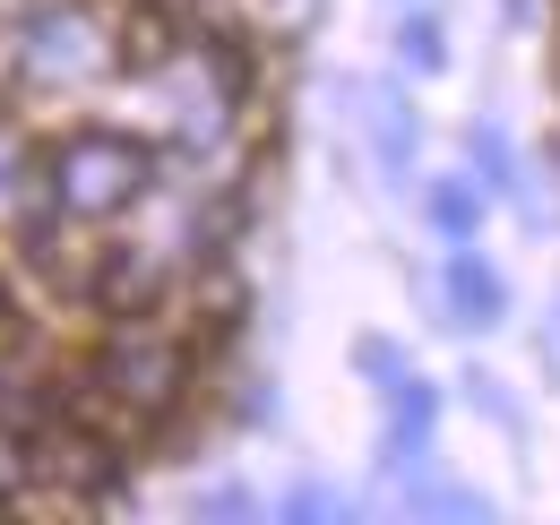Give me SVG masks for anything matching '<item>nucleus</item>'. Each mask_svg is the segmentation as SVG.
<instances>
[{
  "label": "nucleus",
  "instance_id": "f257e3e1",
  "mask_svg": "<svg viewBox=\"0 0 560 525\" xmlns=\"http://www.w3.org/2000/svg\"><path fill=\"white\" fill-rule=\"evenodd\" d=\"M139 190H147V147H130V138H113V130H86L52 155V198H61L70 224H104Z\"/></svg>",
  "mask_w": 560,
  "mask_h": 525
},
{
  "label": "nucleus",
  "instance_id": "f03ea898",
  "mask_svg": "<svg viewBox=\"0 0 560 525\" xmlns=\"http://www.w3.org/2000/svg\"><path fill=\"white\" fill-rule=\"evenodd\" d=\"M182 388H190V362H182L173 336H113V353L95 362V396H104L113 413H130V422L173 413Z\"/></svg>",
  "mask_w": 560,
  "mask_h": 525
},
{
  "label": "nucleus",
  "instance_id": "7ed1b4c3",
  "mask_svg": "<svg viewBox=\"0 0 560 525\" xmlns=\"http://www.w3.org/2000/svg\"><path fill=\"white\" fill-rule=\"evenodd\" d=\"M18 61H26V78H44V86H86L95 69L113 61L104 18H95V9H44V18H26Z\"/></svg>",
  "mask_w": 560,
  "mask_h": 525
},
{
  "label": "nucleus",
  "instance_id": "20e7f679",
  "mask_svg": "<svg viewBox=\"0 0 560 525\" xmlns=\"http://www.w3.org/2000/svg\"><path fill=\"white\" fill-rule=\"evenodd\" d=\"M164 78V113H173V130L182 138H215L224 130V113H233V52H164L155 61Z\"/></svg>",
  "mask_w": 560,
  "mask_h": 525
},
{
  "label": "nucleus",
  "instance_id": "39448f33",
  "mask_svg": "<svg viewBox=\"0 0 560 525\" xmlns=\"http://www.w3.org/2000/svg\"><path fill=\"white\" fill-rule=\"evenodd\" d=\"M422 440H431V388L388 371V474L422 465Z\"/></svg>",
  "mask_w": 560,
  "mask_h": 525
},
{
  "label": "nucleus",
  "instance_id": "423d86ee",
  "mask_svg": "<svg viewBox=\"0 0 560 525\" xmlns=\"http://www.w3.org/2000/svg\"><path fill=\"white\" fill-rule=\"evenodd\" d=\"M362 121H371V147H380V173H415V113H406V95L397 86H371L362 95Z\"/></svg>",
  "mask_w": 560,
  "mask_h": 525
},
{
  "label": "nucleus",
  "instance_id": "0eeeda50",
  "mask_svg": "<svg viewBox=\"0 0 560 525\" xmlns=\"http://www.w3.org/2000/svg\"><path fill=\"white\" fill-rule=\"evenodd\" d=\"M448 302H457V328H491L500 319V276L475 259H457L448 267Z\"/></svg>",
  "mask_w": 560,
  "mask_h": 525
},
{
  "label": "nucleus",
  "instance_id": "6e6552de",
  "mask_svg": "<svg viewBox=\"0 0 560 525\" xmlns=\"http://www.w3.org/2000/svg\"><path fill=\"white\" fill-rule=\"evenodd\" d=\"M406 517H440V525H491L483 500L466 491H431V482H406Z\"/></svg>",
  "mask_w": 560,
  "mask_h": 525
},
{
  "label": "nucleus",
  "instance_id": "1a4fd4ad",
  "mask_svg": "<svg viewBox=\"0 0 560 525\" xmlns=\"http://www.w3.org/2000/svg\"><path fill=\"white\" fill-rule=\"evenodd\" d=\"M52 474H61V482H78V491H95L113 465H104V448H95V440H61V448H52Z\"/></svg>",
  "mask_w": 560,
  "mask_h": 525
},
{
  "label": "nucleus",
  "instance_id": "9d476101",
  "mask_svg": "<svg viewBox=\"0 0 560 525\" xmlns=\"http://www.w3.org/2000/svg\"><path fill=\"white\" fill-rule=\"evenodd\" d=\"M121 52H130L139 69H155L164 52H173V26H164V18L147 9V18H130V35H121Z\"/></svg>",
  "mask_w": 560,
  "mask_h": 525
},
{
  "label": "nucleus",
  "instance_id": "9b49d317",
  "mask_svg": "<svg viewBox=\"0 0 560 525\" xmlns=\"http://www.w3.org/2000/svg\"><path fill=\"white\" fill-rule=\"evenodd\" d=\"M397 52H406V69H440V26H431V18H406V26H397Z\"/></svg>",
  "mask_w": 560,
  "mask_h": 525
},
{
  "label": "nucleus",
  "instance_id": "f8f14e48",
  "mask_svg": "<svg viewBox=\"0 0 560 525\" xmlns=\"http://www.w3.org/2000/svg\"><path fill=\"white\" fill-rule=\"evenodd\" d=\"M26 474H35V457H26V440H18L9 422H0V500H9V491H18Z\"/></svg>",
  "mask_w": 560,
  "mask_h": 525
},
{
  "label": "nucleus",
  "instance_id": "ddd939ff",
  "mask_svg": "<svg viewBox=\"0 0 560 525\" xmlns=\"http://www.w3.org/2000/svg\"><path fill=\"white\" fill-rule=\"evenodd\" d=\"M431 224L440 233H466L475 224V190H431Z\"/></svg>",
  "mask_w": 560,
  "mask_h": 525
},
{
  "label": "nucleus",
  "instance_id": "4468645a",
  "mask_svg": "<svg viewBox=\"0 0 560 525\" xmlns=\"http://www.w3.org/2000/svg\"><path fill=\"white\" fill-rule=\"evenodd\" d=\"M475 164H483L491 190H509V138H500V130H475Z\"/></svg>",
  "mask_w": 560,
  "mask_h": 525
},
{
  "label": "nucleus",
  "instance_id": "2eb2a0df",
  "mask_svg": "<svg viewBox=\"0 0 560 525\" xmlns=\"http://www.w3.org/2000/svg\"><path fill=\"white\" fill-rule=\"evenodd\" d=\"M284 517H293V525H328V517H337V500H328V491H293Z\"/></svg>",
  "mask_w": 560,
  "mask_h": 525
},
{
  "label": "nucleus",
  "instance_id": "dca6fc26",
  "mask_svg": "<svg viewBox=\"0 0 560 525\" xmlns=\"http://www.w3.org/2000/svg\"><path fill=\"white\" fill-rule=\"evenodd\" d=\"M199 517H250V500L242 491H199Z\"/></svg>",
  "mask_w": 560,
  "mask_h": 525
}]
</instances>
